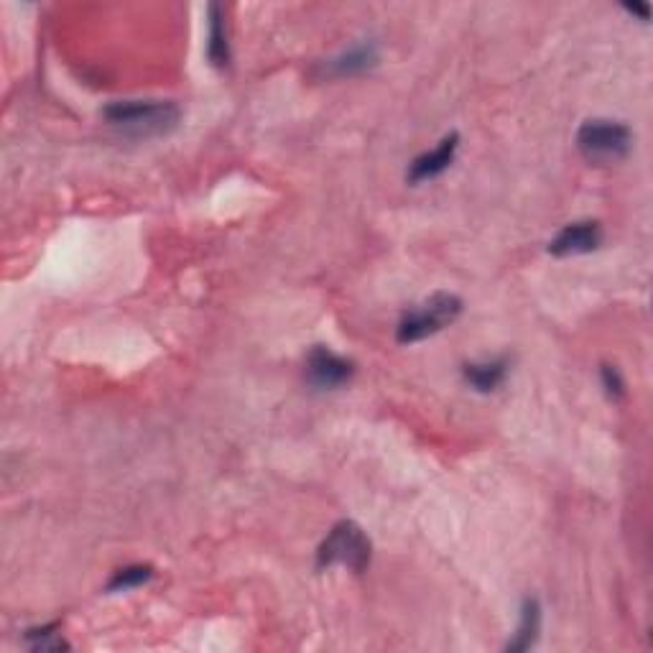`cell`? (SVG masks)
Listing matches in <instances>:
<instances>
[{"label":"cell","instance_id":"obj_9","mask_svg":"<svg viewBox=\"0 0 653 653\" xmlns=\"http://www.w3.org/2000/svg\"><path fill=\"white\" fill-rule=\"evenodd\" d=\"M508 358L485 360V363H467L462 368V378L477 393H493L506 383Z\"/></svg>","mask_w":653,"mask_h":653},{"label":"cell","instance_id":"obj_13","mask_svg":"<svg viewBox=\"0 0 653 653\" xmlns=\"http://www.w3.org/2000/svg\"><path fill=\"white\" fill-rule=\"evenodd\" d=\"M59 625H41V628H31L26 631V643H29L31 651H64L69 648V643L64 641L62 633H57Z\"/></svg>","mask_w":653,"mask_h":653},{"label":"cell","instance_id":"obj_5","mask_svg":"<svg viewBox=\"0 0 653 653\" xmlns=\"http://www.w3.org/2000/svg\"><path fill=\"white\" fill-rule=\"evenodd\" d=\"M355 378V363L330 347L317 345L307 355V381L317 391H337Z\"/></svg>","mask_w":653,"mask_h":653},{"label":"cell","instance_id":"obj_8","mask_svg":"<svg viewBox=\"0 0 653 653\" xmlns=\"http://www.w3.org/2000/svg\"><path fill=\"white\" fill-rule=\"evenodd\" d=\"M378 59H381L378 46H375L373 41H365V44H358L353 46V49L342 52L340 57L332 59L324 69H327L332 77H355V74H363L368 72V69H373L375 64H378Z\"/></svg>","mask_w":653,"mask_h":653},{"label":"cell","instance_id":"obj_2","mask_svg":"<svg viewBox=\"0 0 653 653\" xmlns=\"http://www.w3.org/2000/svg\"><path fill=\"white\" fill-rule=\"evenodd\" d=\"M577 148L592 166L623 164L633 151V131L620 120L592 118L577 131Z\"/></svg>","mask_w":653,"mask_h":653},{"label":"cell","instance_id":"obj_10","mask_svg":"<svg viewBox=\"0 0 653 653\" xmlns=\"http://www.w3.org/2000/svg\"><path fill=\"white\" fill-rule=\"evenodd\" d=\"M541 633V602L536 597H526L521 605V623L516 628L513 641H508L506 651H529Z\"/></svg>","mask_w":653,"mask_h":653},{"label":"cell","instance_id":"obj_1","mask_svg":"<svg viewBox=\"0 0 653 653\" xmlns=\"http://www.w3.org/2000/svg\"><path fill=\"white\" fill-rule=\"evenodd\" d=\"M103 118L125 138L148 141L177 131L182 110L169 100H118L103 110Z\"/></svg>","mask_w":653,"mask_h":653},{"label":"cell","instance_id":"obj_11","mask_svg":"<svg viewBox=\"0 0 653 653\" xmlns=\"http://www.w3.org/2000/svg\"><path fill=\"white\" fill-rule=\"evenodd\" d=\"M207 57L217 69H225L230 64V44L228 29H225V16L217 3L210 6V36H207Z\"/></svg>","mask_w":653,"mask_h":653},{"label":"cell","instance_id":"obj_3","mask_svg":"<svg viewBox=\"0 0 653 653\" xmlns=\"http://www.w3.org/2000/svg\"><path fill=\"white\" fill-rule=\"evenodd\" d=\"M462 314V299L449 291H437L421 304L401 317L396 327V340L401 345H414V342L434 337L437 332L447 330L449 324H455Z\"/></svg>","mask_w":653,"mask_h":653},{"label":"cell","instance_id":"obj_7","mask_svg":"<svg viewBox=\"0 0 653 653\" xmlns=\"http://www.w3.org/2000/svg\"><path fill=\"white\" fill-rule=\"evenodd\" d=\"M457 148H460V136H457V133L444 136L437 148H432V151H426V154L416 156V159L411 161L409 171H406V182L416 187V184L437 179L439 174H444V171L452 166V161H455L457 156Z\"/></svg>","mask_w":653,"mask_h":653},{"label":"cell","instance_id":"obj_6","mask_svg":"<svg viewBox=\"0 0 653 653\" xmlns=\"http://www.w3.org/2000/svg\"><path fill=\"white\" fill-rule=\"evenodd\" d=\"M602 238L605 235H602V225L597 220L569 222L554 235V240L549 243V253L557 258L587 256V253L600 248Z\"/></svg>","mask_w":653,"mask_h":653},{"label":"cell","instance_id":"obj_12","mask_svg":"<svg viewBox=\"0 0 653 653\" xmlns=\"http://www.w3.org/2000/svg\"><path fill=\"white\" fill-rule=\"evenodd\" d=\"M151 577H154V567H148V564H131V567H123L113 574V580L108 582V592H128L133 590V587L146 585Z\"/></svg>","mask_w":653,"mask_h":653},{"label":"cell","instance_id":"obj_15","mask_svg":"<svg viewBox=\"0 0 653 653\" xmlns=\"http://www.w3.org/2000/svg\"><path fill=\"white\" fill-rule=\"evenodd\" d=\"M623 8H625V11H628V13H633V16L641 18L643 23H646L648 18H651V8H648L646 3H633V6H631V3H625Z\"/></svg>","mask_w":653,"mask_h":653},{"label":"cell","instance_id":"obj_4","mask_svg":"<svg viewBox=\"0 0 653 653\" xmlns=\"http://www.w3.org/2000/svg\"><path fill=\"white\" fill-rule=\"evenodd\" d=\"M373 557V544L368 534L355 521L335 523L327 539L317 549V567H347L353 572H365Z\"/></svg>","mask_w":653,"mask_h":653},{"label":"cell","instance_id":"obj_14","mask_svg":"<svg viewBox=\"0 0 653 653\" xmlns=\"http://www.w3.org/2000/svg\"><path fill=\"white\" fill-rule=\"evenodd\" d=\"M600 375H602V386H605L608 396L613 398V401H620V398L625 396V381L623 375H620V370L615 368V365H602Z\"/></svg>","mask_w":653,"mask_h":653}]
</instances>
